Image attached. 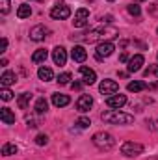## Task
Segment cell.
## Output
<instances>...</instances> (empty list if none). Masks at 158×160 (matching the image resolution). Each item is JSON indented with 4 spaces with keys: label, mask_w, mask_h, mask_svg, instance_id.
Masks as SVG:
<instances>
[{
    "label": "cell",
    "mask_w": 158,
    "mask_h": 160,
    "mask_svg": "<svg viewBox=\"0 0 158 160\" xmlns=\"http://www.w3.org/2000/svg\"><path fill=\"white\" fill-rule=\"evenodd\" d=\"M126 9H128V13H130L132 17H140V15H141V8H140L138 4H130Z\"/></svg>",
    "instance_id": "obj_26"
},
{
    "label": "cell",
    "mask_w": 158,
    "mask_h": 160,
    "mask_svg": "<svg viewBox=\"0 0 158 160\" xmlns=\"http://www.w3.org/2000/svg\"><path fill=\"white\" fill-rule=\"evenodd\" d=\"M37 77H39L43 82H48V80L54 78V73H52V69H50V67H39Z\"/></svg>",
    "instance_id": "obj_22"
},
{
    "label": "cell",
    "mask_w": 158,
    "mask_h": 160,
    "mask_svg": "<svg viewBox=\"0 0 158 160\" xmlns=\"http://www.w3.org/2000/svg\"><path fill=\"white\" fill-rule=\"evenodd\" d=\"M47 56H48V52H47L45 48H39V50H36V52L32 54V62H34V63H41V62L47 60Z\"/></svg>",
    "instance_id": "obj_25"
},
{
    "label": "cell",
    "mask_w": 158,
    "mask_h": 160,
    "mask_svg": "<svg viewBox=\"0 0 158 160\" xmlns=\"http://www.w3.org/2000/svg\"><path fill=\"white\" fill-rule=\"evenodd\" d=\"M119 36V30L116 26H99V28H95V30H91L89 34H84V38L82 39L86 41V43H95V41H106V39H114V38H117Z\"/></svg>",
    "instance_id": "obj_1"
},
{
    "label": "cell",
    "mask_w": 158,
    "mask_h": 160,
    "mask_svg": "<svg viewBox=\"0 0 158 160\" xmlns=\"http://www.w3.org/2000/svg\"><path fill=\"white\" fill-rule=\"evenodd\" d=\"M71 15V9H69V6H65V4H56L52 9H50V17L52 19H60V21H63V19H67Z\"/></svg>",
    "instance_id": "obj_6"
},
{
    "label": "cell",
    "mask_w": 158,
    "mask_h": 160,
    "mask_svg": "<svg viewBox=\"0 0 158 160\" xmlns=\"http://www.w3.org/2000/svg\"><path fill=\"white\" fill-rule=\"evenodd\" d=\"M77 125H78L80 128H87V127L91 125V121L87 119V118H80V119L77 121Z\"/></svg>",
    "instance_id": "obj_30"
},
{
    "label": "cell",
    "mask_w": 158,
    "mask_h": 160,
    "mask_svg": "<svg viewBox=\"0 0 158 160\" xmlns=\"http://www.w3.org/2000/svg\"><path fill=\"white\" fill-rule=\"evenodd\" d=\"M119 62H123V63H125V62H128V54H126V52H121V56H119Z\"/></svg>",
    "instance_id": "obj_35"
},
{
    "label": "cell",
    "mask_w": 158,
    "mask_h": 160,
    "mask_svg": "<svg viewBox=\"0 0 158 160\" xmlns=\"http://www.w3.org/2000/svg\"><path fill=\"white\" fill-rule=\"evenodd\" d=\"M6 48H7V39H6V38H2V50H0V52H4Z\"/></svg>",
    "instance_id": "obj_36"
},
{
    "label": "cell",
    "mask_w": 158,
    "mask_h": 160,
    "mask_svg": "<svg viewBox=\"0 0 158 160\" xmlns=\"http://www.w3.org/2000/svg\"><path fill=\"white\" fill-rule=\"evenodd\" d=\"M149 86L145 84V82H141V80H134V82H130L128 86H126V89L128 91H134V93H138V91H143V89H147Z\"/></svg>",
    "instance_id": "obj_21"
},
{
    "label": "cell",
    "mask_w": 158,
    "mask_h": 160,
    "mask_svg": "<svg viewBox=\"0 0 158 160\" xmlns=\"http://www.w3.org/2000/svg\"><path fill=\"white\" fill-rule=\"evenodd\" d=\"M143 62H145V58H143L141 54H136V56H132V58L128 60V65H126L128 73H138V71L141 69Z\"/></svg>",
    "instance_id": "obj_11"
},
{
    "label": "cell",
    "mask_w": 158,
    "mask_h": 160,
    "mask_svg": "<svg viewBox=\"0 0 158 160\" xmlns=\"http://www.w3.org/2000/svg\"><path fill=\"white\" fill-rule=\"evenodd\" d=\"M30 101H32V93H28V91H24V93H21L19 95V99H17V106L19 108H28V104H30Z\"/></svg>",
    "instance_id": "obj_19"
},
{
    "label": "cell",
    "mask_w": 158,
    "mask_h": 160,
    "mask_svg": "<svg viewBox=\"0 0 158 160\" xmlns=\"http://www.w3.org/2000/svg\"><path fill=\"white\" fill-rule=\"evenodd\" d=\"M114 50H116V45H114L112 41H102V43H99V45H97L95 58H97V60H104V58L112 56V54H114Z\"/></svg>",
    "instance_id": "obj_4"
},
{
    "label": "cell",
    "mask_w": 158,
    "mask_h": 160,
    "mask_svg": "<svg viewBox=\"0 0 158 160\" xmlns=\"http://www.w3.org/2000/svg\"><path fill=\"white\" fill-rule=\"evenodd\" d=\"M48 32H50L48 28H45L43 24H37V26H34V28L30 30V39L32 41H43L47 38Z\"/></svg>",
    "instance_id": "obj_13"
},
{
    "label": "cell",
    "mask_w": 158,
    "mask_h": 160,
    "mask_svg": "<svg viewBox=\"0 0 158 160\" xmlns=\"http://www.w3.org/2000/svg\"><path fill=\"white\" fill-rule=\"evenodd\" d=\"M106 104L110 106V108H116V110H119L121 106H125L126 104V95H112V97H108L106 99Z\"/></svg>",
    "instance_id": "obj_14"
},
{
    "label": "cell",
    "mask_w": 158,
    "mask_h": 160,
    "mask_svg": "<svg viewBox=\"0 0 158 160\" xmlns=\"http://www.w3.org/2000/svg\"><path fill=\"white\" fill-rule=\"evenodd\" d=\"M69 102H71L69 95H63V93H54V95H52V104L58 106V108H63V106H67Z\"/></svg>",
    "instance_id": "obj_16"
},
{
    "label": "cell",
    "mask_w": 158,
    "mask_h": 160,
    "mask_svg": "<svg viewBox=\"0 0 158 160\" xmlns=\"http://www.w3.org/2000/svg\"><path fill=\"white\" fill-rule=\"evenodd\" d=\"M26 123H28V127H30V128H36V127H39V121L36 119V118H26Z\"/></svg>",
    "instance_id": "obj_32"
},
{
    "label": "cell",
    "mask_w": 158,
    "mask_h": 160,
    "mask_svg": "<svg viewBox=\"0 0 158 160\" xmlns=\"http://www.w3.org/2000/svg\"><path fill=\"white\" fill-rule=\"evenodd\" d=\"M0 65H2V67H6V65H7V60H6V58H2V60H0Z\"/></svg>",
    "instance_id": "obj_38"
},
{
    "label": "cell",
    "mask_w": 158,
    "mask_h": 160,
    "mask_svg": "<svg viewBox=\"0 0 158 160\" xmlns=\"http://www.w3.org/2000/svg\"><path fill=\"white\" fill-rule=\"evenodd\" d=\"M145 75L149 77V75H155V77H158V65H149L147 69H145Z\"/></svg>",
    "instance_id": "obj_31"
},
{
    "label": "cell",
    "mask_w": 158,
    "mask_h": 160,
    "mask_svg": "<svg viewBox=\"0 0 158 160\" xmlns=\"http://www.w3.org/2000/svg\"><path fill=\"white\" fill-rule=\"evenodd\" d=\"M0 121L4 125H13L15 123V114L9 110V108H2L0 110Z\"/></svg>",
    "instance_id": "obj_17"
},
{
    "label": "cell",
    "mask_w": 158,
    "mask_h": 160,
    "mask_svg": "<svg viewBox=\"0 0 158 160\" xmlns=\"http://www.w3.org/2000/svg\"><path fill=\"white\" fill-rule=\"evenodd\" d=\"M34 110H36V114H37V116H43V114L48 110V102L45 101V97H39V99L36 101V106H34Z\"/></svg>",
    "instance_id": "obj_20"
},
{
    "label": "cell",
    "mask_w": 158,
    "mask_h": 160,
    "mask_svg": "<svg viewBox=\"0 0 158 160\" xmlns=\"http://www.w3.org/2000/svg\"><path fill=\"white\" fill-rule=\"evenodd\" d=\"M87 19H89V9H86V8L77 9V13H75V21H73L75 28H84V26L87 24Z\"/></svg>",
    "instance_id": "obj_7"
},
{
    "label": "cell",
    "mask_w": 158,
    "mask_h": 160,
    "mask_svg": "<svg viewBox=\"0 0 158 160\" xmlns=\"http://www.w3.org/2000/svg\"><path fill=\"white\" fill-rule=\"evenodd\" d=\"M2 13L4 15L9 13V0H2Z\"/></svg>",
    "instance_id": "obj_33"
},
{
    "label": "cell",
    "mask_w": 158,
    "mask_h": 160,
    "mask_svg": "<svg viewBox=\"0 0 158 160\" xmlns=\"http://www.w3.org/2000/svg\"><path fill=\"white\" fill-rule=\"evenodd\" d=\"M121 153L125 157H140L143 153V145L141 143H134V142H125L121 145Z\"/></svg>",
    "instance_id": "obj_5"
},
{
    "label": "cell",
    "mask_w": 158,
    "mask_h": 160,
    "mask_svg": "<svg viewBox=\"0 0 158 160\" xmlns=\"http://www.w3.org/2000/svg\"><path fill=\"white\" fill-rule=\"evenodd\" d=\"M108 2H116V0H108Z\"/></svg>",
    "instance_id": "obj_41"
},
{
    "label": "cell",
    "mask_w": 158,
    "mask_h": 160,
    "mask_svg": "<svg viewBox=\"0 0 158 160\" xmlns=\"http://www.w3.org/2000/svg\"><path fill=\"white\" fill-rule=\"evenodd\" d=\"M0 99H2V101H11V99H13V93H11L7 88H2V91H0Z\"/></svg>",
    "instance_id": "obj_28"
},
{
    "label": "cell",
    "mask_w": 158,
    "mask_h": 160,
    "mask_svg": "<svg viewBox=\"0 0 158 160\" xmlns=\"http://www.w3.org/2000/svg\"><path fill=\"white\" fill-rule=\"evenodd\" d=\"M101 119L104 123H110V125H130L134 121V116L119 112V110H108V112L101 114Z\"/></svg>",
    "instance_id": "obj_2"
},
{
    "label": "cell",
    "mask_w": 158,
    "mask_h": 160,
    "mask_svg": "<svg viewBox=\"0 0 158 160\" xmlns=\"http://www.w3.org/2000/svg\"><path fill=\"white\" fill-rule=\"evenodd\" d=\"M91 140H93L95 147H99L101 151H110L116 145V140L110 132H97V134H93Z\"/></svg>",
    "instance_id": "obj_3"
},
{
    "label": "cell",
    "mask_w": 158,
    "mask_h": 160,
    "mask_svg": "<svg viewBox=\"0 0 158 160\" xmlns=\"http://www.w3.org/2000/svg\"><path fill=\"white\" fill-rule=\"evenodd\" d=\"M36 143H37V145H47V143H48V136H47V134H37V136H36Z\"/></svg>",
    "instance_id": "obj_29"
},
{
    "label": "cell",
    "mask_w": 158,
    "mask_h": 160,
    "mask_svg": "<svg viewBox=\"0 0 158 160\" xmlns=\"http://www.w3.org/2000/svg\"><path fill=\"white\" fill-rule=\"evenodd\" d=\"M156 32H158V30H156Z\"/></svg>",
    "instance_id": "obj_42"
},
{
    "label": "cell",
    "mask_w": 158,
    "mask_h": 160,
    "mask_svg": "<svg viewBox=\"0 0 158 160\" xmlns=\"http://www.w3.org/2000/svg\"><path fill=\"white\" fill-rule=\"evenodd\" d=\"M17 151H19V147H17L15 143H4V145H2V155H4V157L17 155Z\"/></svg>",
    "instance_id": "obj_24"
},
{
    "label": "cell",
    "mask_w": 158,
    "mask_h": 160,
    "mask_svg": "<svg viewBox=\"0 0 158 160\" xmlns=\"http://www.w3.org/2000/svg\"><path fill=\"white\" fill-rule=\"evenodd\" d=\"M71 78H73V77H71V73H62V75L58 77L56 82H58L60 86H65V84H69V82H71Z\"/></svg>",
    "instance_id": "obj_27"
},
{
    "label": "cell",
    "mask_w": 158,
    "mask_h": 160,
    "mask_svg": "<svg viewBox=\"0 0 158 160\" xmlns=\"http://www.w3.org/2000/svg\"><path fill=\"white\" fill-rule=\"evenodd\" d=\"M99 91L101 93H104V95H112V93H117L119 91V84L116 82V80H102L101 82V86H99Z\"/></svg>",
    "instance_id": "obj_8"
},
{
    "label": "cell",
    "mask_w": 158,
    "mask_h": 160,
    "mask_svg": "<svg viewBox=\"0 0 158 160\" xmlns=\"http://www.w3.org/2000/svg\"><path fill=\"white\" fill-rule=\"evenodd\" d=\"M149 88H151V89H158V82H155V84H149Z\"/></svg>",
    "instance_id": "obj_39"
},
{
    "label": "cell",
    "mask_w": 158,
    "mask_h": 160,
    "mask_svg": "<svg viewBox=\"0 0 158 160\" xmlns=\"http://www.w3.org/2000/svg\"><path fill=\"white\" fill-rule=\"evenodd\" d=\"M80 75H82V80H84V84H87V86L95 84V80H97V73H95L93 69L86 67V65H80Z\"/></svg>",
    "instance_id": "obj_12"
},
{
    "label": "cell",
    "mask_w": 158,
    "mask_h": 160,
    "mask_svg": "<svg viewBox=\"0 0 158 160\" xmlns=\"http://www.w3.org/2000/svg\"><path fill=\"white\" fill-rule=\"evenodd\" d=\"M91 106H93V97L91 95H80L78 101H77V110H78L80 114L89 112Z\"/></svg>",
    "instance_id": "obj_9"
},
{
    "label": "cell",
    "mask_w": 158,
    "mask_h": 160,
    "mask_svg": "<svg viewBox=\"0 0 158 160\" xmlns=\"http://www.w3.org/2000/svg\"><path fill=\"white\" fill-rule=\"evenodd\" d=\"M71 88H73V89H80V88H82V84H80V82H73V84H71Z\"/></svg>",
    "instance_id": "obj_37"
},
{
    "label": "cell",
    "mask_w": 158,
    "mask_h": 160,
    "mask_svg": "<svg viewBox=\"0 0 158 160\" xmlns=\"http://www.w3.org/2000/svg\"><path fill=\"white\" fill-rule=\"evenodd\" d=\"M30 15H32V8H30L28 4H21L19 9H17V17H19V19H26V17H30Z\"/></svg>",
    "instance_id": "obj_23"
},
{
    "label": "cell",
    "mask_w": 158,
    "mask_h": 160,
    "mask_svg": "<svg viewBox=\"0 0 158 160\" xmlns=\"http://www.w3.org/2000/svg\"><path fill=\"white\" fill-rule=\"evenodd\" d=\"M52 60L56 65H65L67 63V50L63 47H56L52 50Z\"/></svg>",
    "instance_id": "obj_10"
},
{
    "label": "cell",
    "mask_w": 158,
    "mask_h": 160,
    "mask_svg": "<svg viewBox=\"0 0 158 160\" xmlns=\"http://www.w3.org/2000/svg\"><path fill=\"white\" fill-rule=\"evenodd\" d=\"M15 82H17L15 73H11V71H4V73H2V77H0L2 88H7V86H11V84H15Z\"/></svg>",
    "instance_id": "obj_18"
},
{
    "label": "cell",
    "mask_w": 158,
    "mask_h": 160,
    "mask_svg": "<svg viewBox=\"0 0 158 160\" xmlns=\"http://www.w3.org/2000/svg\"><path fill=\"white\" fill-rule=\"evenodd\" d=\"M71 58H73L75 62L82 63V62L87 58V52H86V48H84L82 45H75V47H73V50H71Z\"/></svg>",
    "instance_id": "obj_15"
},
{
    "label": "cell",
    "mask_w": 158,
    "mask_h": 160,
    "mask_svg": "<svg viewBox=\"0 0 158 160\" xmlns=\"http://www.w3.org/2000/svg\"><path fill=\"white\" fill-rule=\"evenodd\" d=\"M136 2H143V0H136Z\"/></svg>",
    "instance_id": "obj_40"
},
{
    "label": "cell",
    "mask_w": 158,
    "mask_h": 160,
    "mask_svg": "<svg viewBox=\"0 0 158 160\" xmlns=\"http://www.w3.org/2000/svg\"><path fill=\"white\" fill-rule=\"evenodd\" d=\"M147 125L153 128V130H158V119H153V121H147Z\"/></svg>",
    "instance_id": "obj_34"
}]
</instances>
